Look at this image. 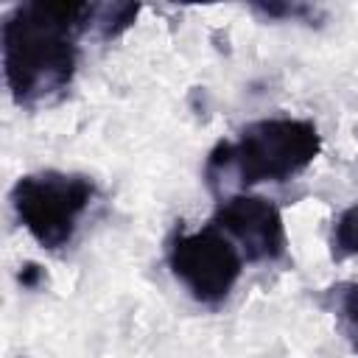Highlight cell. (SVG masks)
<instances>
[{
	"instance_id": "7",
	"label": "cell",
	"mask_w": 358,
	"mask_h": 358,
	"mask_svg": "<svg viewBox=\"0 0 358 358\" xmlns=\"http://www.w3.org/2000/svg\"><path fill=\"white\" fill-rule=\"evenodd\" d=\"M327 296L333 302V313L338 316L352 347L358 350V282H338L327 291Z\"/></svg>"
},
{
	"instance_id": "6",
	"label": "cell",
	"mask_w": 358,
	"mask_h": 358,
	"mask_svg": "<svg viewBox=\"0 0 358 358\" xmlns=\"http://www.w3.org/2000/svg\"><path fill=\"white\" fill-rule=\"evenodd\" d=\"M137 14V3H90V31L101 39H115L134 25Z\"/></svg>"
},
{
	"instance_id": "10",
	"label": "cell",
	"mask_w": 358,
	"mask_h": 358,
	"mask_svg": "<svg viewBox=\"0 0 358 358\" xmlns=\"http://www.w3.org/2000/svg\"><path fill=\"white\" fill-rule=\"evenodd\" d=\"M42 277H45V274H42V268H39L36 263H25L22 271H20V282H22L25 288H36V285L42 282Z\"/></svg>"
},
{
	"instance_id": "8",
	"label": "cell",
	"mask_w": 358,
	"mask_h": 358,
	"mask_svg": "<svg viewBox=\"0 0 358 358\" xmlns=\"http://www.w3.org/2000/svg\"><path fill=\"white\" fill-rule=\"evenodd\" d=\"M330 252L336 260H347L358 255V201L350 204L333 224L330 235Z\"/></svg>"
},
{
	"instance_id": "2",
	"label": "cell",
	"mask_w": 358,
	"mask_h": 358,
	"mask_svg": "<svg viewBox=\"0 0 358 358\" xmlns=\"http://www.w3.org/2000/svg\"><path fill=\"white\" fill-rule=\"evenodd\" d=\"M322 151V134L313 120L263 117L241 129L238 140H221L204 165L213 190L227 185L252 187L263 182H288L302 173Z\"/></svg>"
},
{
	"instance_id": "3",
	"label": "cell",
	"mask_w": 358,
	"mask_h": 358,
	"mask_svg": "<svg viewBox=\"0 0 358 358\" xmlns=\"http://www.w3.org/2000/svg\"><path fill=\"white\" fill-rule=\"evenodd\" d=\"M98 187L84 173L39 171L25 173L11 187V207L25 232L48 252L64 249L90 210Z\"/></svg>"
},
{
	"instance_id": "4",
	"label": "cell",
	"mask_w": 358,
	"mask_h": 358,
	"mask_svg": "<svg viewBox=\"0 0 358 358\" xmlns=\"http://www.w3.org/2000/svg\"><path fill=\"white\" fill-rule=\"evenodd\" d=\"M171 274L201 305L224 302L241 280L243 255L213 221L201 229L176 232L168 246Z\"/></svg>"
},
{
	"instance_id": "5",
	"label": "cell",
	"mask_w": 358,
	"mask_h": 358,
	"mask_svg": "<svg viewBox=\"0 0 358 358\" xmlns=\"http://www.w3.org/2000/svg\"><path fill=\"white\" fill-rule=\"evenodd\" d=\"M213 224L224 235H229V241L249 263H274L285 255L288 235L282 215L271 199L232 193L218 201Z\"/></svg>"
},
{
	"instance_id": "9",
	"label": "cell",
	"mask_w": 358,
	"mask_h": 358,
	"mask_svg": "<svg viewBox=\"0 0 358 358\" xmlns=\"http://www.w3.org/2000/svg\"><path fill=\"white\" fill-rule=\"evenodd\" d=\"M252 11H257L268 20H299V22L319 17V8L308 6V3H255Z\"/></svg>"
},
{
	"instance_id": "1",
	"label": "cell",
	"mask_w": 358,
	"mask_h": 358,
	"mask_svg": "<svg viewBox=\"0 0 358 358\" xmlns=\"http://www.w3.org/2000/svg\"><path fill=\"white\" fill-rule=\"evenodd\" d=\"M90 31V3H20L3 17V73L20 106L48 103L73 84L78 36Z\"/></svg>"
}]
</instances>
